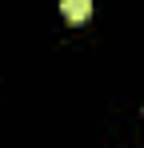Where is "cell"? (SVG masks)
<instances>
[{
  "mask_svg": "<svg viewBox=\"0 0 144 148\" xmlns=\"http://www.w3.org/2000/svg\"><path fill=\"white\" fill-rule=\"evenodd\" d=\"M60 12L68 24H84L88 12H92V0H60Z\"/></svg>",
  "mask_w": 144,
  "mask_h": 148,
  "instance_id": "1",
  "label": "cell"
}]
</instances>
